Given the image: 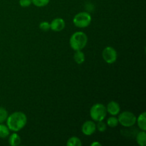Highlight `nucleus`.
Segmentation results:
<instances>
[{"label":"nucleus","instance_id":"obj_8","mask_svg":"<svg viewBox=\"0 0 146 146\" xmlns=\"http://www.w3.org/2000/svg\"><path fill=\"white\" fill-rule=\"evenodd\" d=\"M66 27L65 21L62 18H56L51 21L50 23V29L55 32H59V31L64 30Z\"/></svg>","mask_w":146,"mask_h":146},{"label":"nucleus","instance_id":"obj_1","mask_svg":"<svg viewBox=\"0 0 146 146\" xmlns=\"http://www.w3.org/2000/svg\"><path fill=\"white\" fill-rule=\"evenodd\" d=\"M27 123V117L23 112L17 111L8 115L7 119V125L9 131L18 132L25 127Z\"/></svg>","mask_w":146,"mask_h":146},{"label":"nucleus","instance_id":"obj_3","mask_svg":"<svg viewBox=\"0 0 146 146\" xmlns=\"http://www.w3.org/2000/svg\"><path fill=\"white\" fill-rule=\"evenodd\" d=\"M106 115V107L102 104H94L90 109V116L93 121L96 122L104 121Z\"/></svg>","mask_w":146,"mask_h":146},{"label":"nucleus","instance_id":"obj_18","mask_svg":"<svg viewBox=\"0 0 146 146\" xmlns=\"http://www.w3.org/2000/svg\"><path fill=\"white\" fill-rule=\"evenodd\" d=\"M8 117V112L7 110L3 107H0V123H3L4 121H7Z\"/></svg>","mask_w":146,"mask_h":146},{"label":"nucleus","instance_id":"obj_15","mask_svg":"<svg viewBox=\"0 0 146 146\" xmlns=\"http://www.w3.org/2000/svg\"><path fill=\"white\" fill-rule=\"evenodd\" d=\"M9 135V129L7 125L0 123V138H6Z\"/></svg>","mask_w":146,"mask_h":146},{"label":"nucleus","instance_id":"obj_4","mask_svg":"<svg viewBox=\"0 0 146 146\" xmlns=\"http://www.w3.org/2000/svg\"><path fill=\"white\" fill-rule=\"evenodd\" d=\"M92 18L86 11H82L76 14L73 18V23L78 28H86L91 24Z\"/></svg>","mask_w":146,"mask_h":146},{"label":"nucleus","instance_id":"obj_20","mask_svg":"<svg viewBox=\"0 0 146 146\" xmlns=\"http://www.w3.org/2000/svg\"><path fill=\"white\" fill-rule=\"evenodd\" d=\"M39 29L43 31H48L50 29V24L48 21H42L40 23Z\"/></svg>","mask_w":146,"mask_h":146},{"label":"nucleus","instance_id":"obj_14","mask_svg":"<svg viewBox=\"0 0 146 146\" xmlns=\"http://www.w3.org/2000/svg\"><path fill=\"white\" fill-rule=\"evenodd\" d=\"M81 145H82V143L80 138L76 136L71 137L66 143L67 146H81Z\"/></svg>","mask_w":146,"mask_h":146},{"label":"nucleus","instance_id":"obj_7","mask_svg":"<svg viewBox=\"0 0 146 146\" xmlns=\"http://www.w3.org/2000/svg\"><path fill=\"white\" fill-rule=\"evenodd\" d=\"M96 131V125L92 121H87L81 126V131L86 136L93 135Z\"/></svg>","mask_w":146,"mask_h":146},{"label":"nucleus","instance_id":"obj_22","mask_svg":"<svg viewBox=\"0 0 146 146\" xmlns=\"http://www.w3.org/2000/svg\"><path fill=\"white\" fill-rule=\"evenodd\" d=\"M91 146H101V143L99 142H94L91 144Z\"/></svg>","mask_w":146,"mask_h":146},{"label":"nucleus","instance_id":"obj_6","mask_svg":"<svg viewBox=\"0 0 146 146\" xmlns=\"http://www.w3.org/2000/svg\"><path fill=\"white\" fill-rule=\"evenodd\" d=\"M102 56L106 63L112 64L116 61L118 54L115 48L111 46H106L103 51Z\"/></svg>","mask_w":146,"mask_h":146},{"label":"nucleus","instance_id":"obj_16","mask_svg":"<svg viewBox=\"0 0 146 146\" xmlns=\"http://www.w3.org/2000/svg\"><path fill=\"white\" fill-rule=\"evenodd\" d=\"M118 124H119V123H118V118L115 117L114 115L109 117V118L107 119V125L109 127H111V128H115V127H116Z\"/></svg>","mask_w":146,"mask_h":146},{"label":"nucleus","instance_id":"obj_9","mask_svg":"<svg viewBox=\"0 0 146 146\" xmlns=\"http://www.w3.org/2000/svg\"><path fill=\"white\" fill-rule=\"evenodd\" d=\"M106 111L110 115L115 116V115L119 114L120 111H121V107L118 103L114 101H111L107 105Z\"/></svg>","mask_w":146,"mask_h":146},{"label":"nucleus","instance_id":"obj_10","mask_svg":"<svg viewBox=\"0 0 146 146\" xmlns=\"http://www.w3.org/2000/svg\"><path fill=\"white\" fill-rule=\"evenodd\" d=\"M146 113L143 112L139 115V116L136 118V122L138 123V128L141 129V131H146Z\"/></svg>","mask_w":146,"mask_h":146},{"label":"nucleus","instance_id":"obj_11","mask_svg":"<svg viewBox=\"0 0 146 146\" xmlns=\"http://www.w3.org/2000/svg\"><path fill=\"white\" fill-rule=\"evenodd\" d=\"M9 143L11 146H17L20 145V143H21V138H20L18 134L16 133V132H14V133L11 134L9 136Z\"/></svg>","mask_w":146,"mask_h":146},{"label":"nucleus","instance_id":"obj_2","mask_svg":"<svg viewBox=\"0 0 146 146\" xmlns=\"http://www.w3.org/2000/svg\"><path fill=\"white\" fill-rule=\"evenodd\" d=\"M88 42L87 35L83 31H76L71 35L69 40L70 46L74 51H80L85 48Z\"/></svg>","mask_w":146,"mask_h":146},{"label":"nucleus","instance_id":"obj_5","mask_svg":"<svg viewBox=\"0 0 146 146\" xmlns=\"http://www.w3.org/2000/svg\"><path fill=\"white\" fill-rule=\"evenodd\" d=\"M137 117L130 111H123L118 115V123L125 128L133 127L136 123Z\"/></svg>","mask_w":146,"mask_h":146},{"label":"nucleus","instance_id":"obj_19","mask_svg":"<svg viewBox=\"0 0 146 146\" xmlns=\"http://www.w3.org/2000/svg\"><path fill=\"white\" fill-rule=\"evenodd\" d=\"M96 129L98 130L99 132H104V131H106L107 129L106 124L104 122H103V121H98V123H97L96 125Z\"/></svg>","mask_w":146,"mask_h":146},{"label":"nucleus","instance_id":"obj_21","mask_svg":"<svg viewBox=\"0 0 146 146\" xmlns=\"http://www.w3.org/2000/svg\"><path fill=\"white\" fill-rule=\"evenodd\" d=\"M31 4V0H19V5L21 7H28Z\"/></svg>","mask_w":146,"mask_h":146},{"label":"nucleus","instance_id":"obj_13","mask_svg":"<svg viewBox=\"0 0 146 146\" xmlns=\"http://www.w3.org/2000/svg\"><path fill=\"white\" fill-rule=\"evenodd\" d=\"M137 143L140 146H145L146 144V133L145 131H141L136 134Z\"/></svg>","mask_w":146,"mask_h":146},{"label":"nucleus","instance_id":"obj_12","mask_svg":"<svg viewBox=\"0 0 146 146\" xmlns=\"http://www.w3.org/2000/svg\"><path fill=\"white\" fill-rule=\"evenodd\" d=\"M74 61H75V62L77 64L81 65V64H82L85 61V54H84V53L81 50L76 51L74 56Z\"/></svg>","mask_w":146,"mask_h":146},{"label":"nucleus","instance_id":"obj_17","mask_svg":"<svg viewBox=\"0 0 146 146\" xmlns=\"http://www.w3.org/2000/svg\"><path fill=\"white\" fill-rule=\"evenodd\" d=\"M50 0H31V3L37 7H44L48 5Z\"/></svg>","mask_w":146,"mask_h":146}]
</instances>
